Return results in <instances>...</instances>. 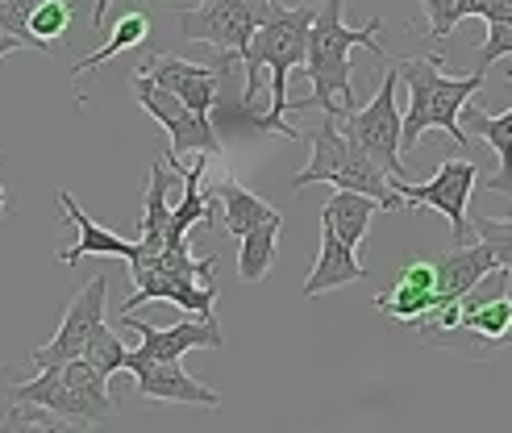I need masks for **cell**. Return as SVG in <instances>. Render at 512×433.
Instances as JSON below:
<instances>
[{
  "label": "cell",
  "mask_w": 512,
  "mask_h": 433,
  "mask_svg": "<svg viewBox=\"0 0 512 433\" xmlns=\"http://www.w3.org/2000/svg\"><path fill=\"white\" fill-rule=\"evenodd\" d=\"M433 263H438V304H450L458 296H467L492 267H500L496 254L479 238L467 242V246H454L446 254H433Z\"/></svg>",
  "instance_id": "obj_19"
},
{
  "label": "cell",
  "mask_w": 512,
  "mask_h": 433,
  "mask_svg": "<svg viewBox=\"0 0 512 433\" xmlns=\"http://www.w3.org/2000/svg\"><path fill=\"white\" fill-rule=\"evenodd\" d=\"M105 309H109V275H92V284H84L80 292H75V300L67 304L55 338L30 354L34 367L42 371V367H59V363H71V359H84L88 338L105 325Z\"/></svg>",
  "instance_id": "obj_11"
},
{
  "label": "cell",
  "mask_w": 512,
  "mask_h": 433,
  "mask_svg": "<svg viewBox=\"0 0 512 433\" xmlns=\"http://www.w3.org/2000/svg\"><path fill=\"white\" fill-rule=\"evenodd\" d=\"M425 13V30L433 42H442L458 30V21L471 17V0H417Z\"/></svg>",
  "instance_id": "obj_27"
},
{
  "label": "cell",
  "mask_w": 512,
  "mask_h": 433,
  "mask_svg": "<svg viewBox=\"0 0 512 433\" xmlns=\"http://www.w3.org/2000/svg\"><path fill=\"white\" fill-rule=\"evenodd\" d=\"M146 38H150V13H121V17L113 21V30H109L105 46L92 50V55H84V59H75L71 80H75V84H84V75H88V84H92L100 63H109V59L125 55V50H138Z\"/></svg>",
  "instance_id": "obj_23"
},
{
  "label": "cell",
  "mask_w": 512,
  "mask_h": 433,
  "mask_svg": "<svg viewBox=\"0 0 512 433\" xmlns=\"http://www.w3.org/2000/svg\"><path fill=\"white\" fill-rule=\"evenodd\" d=\"M134 375L138 400H155V404H200V409H221V392L204 388L200 379L179 367V359H163V363H134L125 367Z\"/></svg>",
  "instance_id": "obj_14"
},
{
  "label": "cell",
  "mask_w": 512,
  "mask_h": 433,
  "mask_svg": "<svg viewBox=\"0 0 512 433\" xmlns=\"http://www.w3.org/2000/svg\"><path fill=\"white\" fill-rule=\"evenodd\" d=\"M383 205L375 196L367 192H350V188H334V196L325 200V209H321V225H329L342 242L350 246H363L367 238V229H371V217L379 213Z\"/></svg>",
  "instance_id": "obj_22"
},
{
  "label": "cell",
  "mask_w": 512,
  "mask_h": 433,
  "mask_svg": "<svg viewBox=\"0 0 512 433\" xmlns=\"http://www.w3.org/2000/svg\"><path fill=\"white\" fill-rule=\"evenodd\" d=\"M400 80L408 88V109H404V150H417L429 130H442L458 146H471V134L463 130V109L479 96L483 88V71L475 67L471 75H446L442 55H413V59H396Z\"/></svg>",
  "instance_id": "obj_3"
},
{
  "label": "cell",
  "mask_w": 512,
  "mask_h": 433,
  "mask_svg": "<svg viewBox=\"0 0 512 433\" xmlns=\"http://www.w3.org/2000/svg\"><path fill=\"white\" fill-rule=\"evenodd\" d=\"M383 21L371 17L363 30H350L342 17V0H317V17L309 30V55H304V75L313 80V92L304 100H288V109H321L325 117H346L358 109L354 75H350V50L363 46L379 63H388V50L379 46Z\"/></svg>",
  "instance_id": "obj_1"
},
{
  "label": "cell",
  "mask_w": 512,
  "mask_h": 433,
  "mask_svg": "<svg viewBox=\"0 0 512 433\" xmlns=\"http://www.w3.org/2000/svg\"><path fill=\"white\" fill-rule=\"evenodd\" d=\"M125 354H130V350L121 346V338L113 334L109 325H100L96 334L88 338V346H84V359H88L100 375H105V379H109L113 371H125Z\"/></svg>",
  "instance_id": "obj_28"
},
{
  "label": "cell",
  "mask_w": 512,
  "mask_h": 433,
  "mask_svg": "<svg viewBox=\"0 0 512 433\" xmlns=\"http://www.w3.org/2000/svg\"><path fill=\"white\" fill-rule=\"evenodd\" d=\"M17 400H30L38 409H46L50 417H59L67 429H88L113 417V400H109V384L88 359H71L59 367H42L38 379L13 388Z\"/></svg>",
  "instance_id": "obj_6"
},
{
  "label": "cell",
  "mask_w": 512,
  "mask_h": 433,
  "mask_svg": "<svg viewBox=\"0 0 512 433\" xmlns=\"http://www.w3.org/2000/svg\"><path fill=\"white\" fill-rule=\"evenodd\" d=\"M109 5H113V0H96V5H92V30L100 34V30H105V17H109Z\"/></svg>",
  "instance_id": "obj_33"
},
{
  "label": "cell",
  "mask_w": 512,
  "mask_h": 433,
  "mask_svg": "<svg viewBox=\"0 0 512 433\" xmlns=\"http://www.w3.org/2000/svg\"><path fill=\"white\" fill-rule=\"evenodd\" d=\"M59 205H63V221L75 225V234H80L71 250L59 254L67 267H75L80 259H88V254H100V259H125V263H130L134 254H138V242L121 238V234H113V229H105L100 221H92L80 205H75V196H71V192H59Z\"/></svg>",
  "instance_id": "obj_17"
},
{
  "label": "cell",
  "mask_w": 512,
  "mask_h": 433,
  "mask_svg": "<svg viewBox=\"0 0 512 433\" xmlns=\"http://www.w3.org/2000/svg\"><path fill=\"white\" fill-rule=\"evenodd\" d=\"M388 71H383V80H379V92L367 100V105H358L354 113H346L338 125H342V134L350 142H358L367 150V155L392 175V180H404L408 167H404V117L396 109V84H400V67L396 59L383 63Z\"/></svg>",
  "instance_id": "obj_8"
},
{
  "label": "cell",
  "mask_w": 512,
  "mask_h": 433,
  "mask_svg": "<svg viewBox=\"0 0 512 433\" xmlns=\"http://www.w3.org/2000/svg\"><path fill=\"white\" fill-rule=\"evenodd\" d=\"M512 55V25H488V38L479 46V71H488V63L496 59H508Z\"/></svg>",
  "instance_id": "obj_31"
},
{
  "label": "cell",
  "mask_w": 512,
  "mask_h": 433,
  "mask_svg": "<svg viewBox=\"0 0 512 433\" xmlns=\"http://www.w3.org/2000/svg\"><path fill=\"white\" fill-rule=\"evenodd\" d=\"M217 205H221V229L229 238H242V234H250V229H259L267 221H284V213H279L271 200L242 188L234 175H225V180L217 184Z\"/></svg>",
  "instance_id": "obj_21"
},
{
  "label": "cell",
  "mask_w": 512,
  "mask_h": 433,
  "mask_svg": "<svg viewBox=\"0 0 512 433\" xmlns=\"http://www.w3.org/2000/svg\"><path fill=\"white\" fill-rule=\"evenodd\" d=\"M167 159H155L146 180V196H142V221H138V254L130 263H146L150 254H159L167 246V221H171V200H167Z\"/></svg>",
  "instance_id": "obj_20"
},
{
  "label": "cell",
  "mask_w": 512,
  "mask_h": 433,
  "mask_svg": "<svg viewBox=\"0 0 512 433\" xmlns=\"http://www.w3.org/2000/svg\"><path fill=\"white\" fill-rule=\"evenodd\" d=\"M479 184V167L471 159H446L438 167V175L425 184H408V180H392V188L400 192L404 209H433L450 221V234H454V246H467L475 242V229H471V217H467V205H471V192Z\"/></svg>",
  "instance_id": "obj_9"
},
{
  "label": "cell",
  "mask_w": 512,
  "mask_h": 433,
  "mask_svg": "<svg viewBox=\"0 0 512 433\" xmlns=\"http://www.w3.org/2000/svg\"><path fill=\"white\" fill-rule=\"evenodd\" d=\"M71 5L67 0H34V9H30V34L46 46V50H55L67 30H71Z\"/></svg>",
  "instance_id": "obj_26"
},
{
  "label": "cell",
  "mask_w": 512,
  "mask_h": 433,
  "mask_svg": "<svg viewBox=\"0 0 512 433\" xmlns=\"http://www.w3.org/2000/svg\"><path fill=\"white\" fill-rule=\"evenodd\" d=\"M471 229H475V238L496 254V263L504 271H512V217H475Z\"/></svg>",
  "instance_id": "obj_30"
},
{
  "label": "cell",
  "mask_w": 512,
  "mask_h": 433,
  "mask_svg": "<svg viewBox=\"0 0 512 433\" xmlns=\"http://www.w3.org/2000/svg\"><path fill=\"white\" fill-rule=\"evenodd\" d=\"M30 9H34V0H0V34L17 38L25 50H38V55H50V50L30 34Z\"/></svg>",
  "instance_id": "obj_29"
},
{
  "label": "cell",
  "mask_w": 512,
  "mask_h": 433,
  "mask_svg": "<svg viewBox=\"0 0 512 433\" xmlns=\"http://www.w3.org/2000/svg\"><path fill=\"white\" fill-rule=\"evenodd\" d=\"M363 279H367V267H363V259H358V246L342 242L334 229L321 225V254H317L309 279H304L300 296L313 300L321 292H334V288H346V284H363Z\"/></svg>",
  "instance_id": "obj_16"
},
{
  "label": "cell",
  "mask_w": 512,
  "mask_h": 433,
  "mask_svg": "<svg viewBox=\"0 0 512 433\" xmlns=\"http://www.w3.org/2000/svg\"><path fill=\"white\" fill-rule=\"evenodd\" d=\"M17 50H25L17 38H9V34H0V59H5V55H17Z\"/></svg>",
  "instance_id": "obj_34"
},
{
  "label": "cell",
  "mask_w": 512,
  "mask_h": 433,
  "mask_svg": "<svg viewBox=\"0 0 512 433\" xmlns=\"http://www.w3.org/2000/svg\"><path fill=\"white\" fill-rule=\"evenodd\" d=\"M271 9L275 0H200L196 9H175V21L184 38L217 46V63L234 71L242 67L254 30L271 17Z\"/></svg>",
  "instance_id": "obj_7"
},
{
  "label": "cell",
  "mask_w": 512,
  "mask_h": 433,
  "mask_svg": "<svg viewBox=\"0 0 512 433\" xmlns=\"http://www.w3.org/2000/svg\"><path fill=\"white\" fill-rule=\"evenodd\" d=\"M304 142H309V163L292 175L288 192H300L309 184H334V188H350V192L375 196L383 205V213L404 209L400 192L392 188V175L383 171L363 146L342 134L338 117H325L317 130H304Z\"/></svg>",
  "instance_id": "obj_4"
},
{
  "label": "cell",
  "mask_w": 512,
  "mask_h": 433,
  "mask_svg": "<svg viewBox=\"0 0 512 433\" xmlns=\"http://www.w3.org/2000/svg\"><path fill=\"white\" fill-rule=\"evenodd\" d=\"M138 329V346L125 354V367L134 363H163V359H184L188 350H221V325L217 317H188L179 325H167V329H155L146 321H130Z\"/></svg>",
  "instance_id": "obj_12"
},
{
  "label": "cell",
  "mask_w": 512,
  "mask_h": 433,
  "mask_svg": "<svg viewBox=\"0 0 512 433\" xmlns=\"http://www.w3.org/2000/svg\"><path fill=\"white\" fill-rule=\"evenodd\" d=\"M313 17H317V5H284V0H275L271 17L254 30L246 55H242V71H246L242 100L246 105L254 100V92H259V71L263 67L271 71V105L263 117H254V125L271 138H288V142L304 138V130L288 125V80L296 67H304V55H309Z\"/></svg>",
  "instance_id": "obj_2"
},
{
  "label": "cell",
  "mask_w": 512,
  "mask_h": 433,
  "mask_svg": "<svg viewBox=\"0 0 512 433\" xmlns=\"http://www.w3.org/2000/svg\"><path fill=\"white\" fill-rule=\"evenodd\" d=\"M504 75H508V84H512V67H508ZM463 130H467L471 138H479V142H488V146L496 150V159H500V171L488 175V180H483V188L500 192V196L512 200V109L496 117V113H483L479 105H467V109H463Z\"/></svg>",
  "instance_id": "obj_18"
},
{
  "label": "cell",
  "mask_w": 512,
  "mask_h": 433,
  "mask_svg": "<svg viewBox=\"0 0 512 433\" xmlns=\"http://www.w3.org/2000/svg\"><path fill=\"white\" fill-rule=\"evenodd\" d=\"M375 309L400 325H417L438 309V263L433 259H408L400 279L375 296Z\"/></svg>",
  "instance_id": "obj_15"
},
{
  "label": "cell",
  "mask_w": 512,
  "mask_h": 433,
  "mask_svg": "<svg viewBox=\"0 0 512 433\" xmlns=\"http://www.w3.org/2000/svg\"><path fill=\"white\" fill-rule=\"evenodd\" d=\"M134 96H138V105L163 125V134L171 138V150H167L171 163L196 155V150H204V155H225V146H221V138L213 130V121L204 117V113H196L188 100H179L175 92H167L163 84H155L150 75L138 71Z\"/></svg>",
  "instance_id": "obj_10"
},
{
  "label": "cell",
  "mask_w": 512,
  "mask_h": 433,
  "mask_svg": "<svg viewBox=\"0 0 512 433\" xmlns=\"http://www.w3.org/2000/svg\"><path fill=\"white\" fill-rule=\"evenodd\" d=\"M471 17H483L488 25H512V0H471Z\"/></svg>",
  "instance_id": "obj_32"
},
{
  "label": "cell",
  "mask_w": 512,
  "mask_h": 433,
  "mask_svg": "<svg viewBox=\"0 0 512 433\" xmlns=\"http://www.w3.org/2000/svg\"><path fill=\"white\" fill-rule=\"evenodd\" d=\"M454 304H458V321L421 334L425 346H442L454 354H467V359H492L496 350L512 342V271L492 267Z\"/></svg>",
  "instance_id": "obj_5"
},
{
  "label": "cell",
  "mask_w": 512,
  "mask_h": 433,
  "mask_svg": "<svg viewBox=\"0 0 512 433\" xmlns=\"http://www.w3.org/2000/svg\"><path fill=\"white\" fill-rule=\"evenodd\" d=\"M13 388H17L13 371L0 363V433H67L59 417H50L30 400H17Z\"/></svg>",
  "instance_id": "obj_24"
},
{
  "label": "cell",
  "mask_w": 512,
  "mask_h": 433,
  "mask_svg": "<svg viewBox=\"0 0 512 433\" xmlns=\"http://www.w3.org/2000/svg\"><path fill=\"white\" fill-rule=\"evenodd\" d=\"M138 71L150 75L155 84H163L167 92H175L179 100H188L204 117L217 109V84L229 75L221 63H188L179 55H146Z\"/></svg>",
  "instance_id": "obj_13"
},
{
  "label": "cell",
  "mask_w": 512,
  "mask_h": 433,
  "mask_svg": "<svg viewBox=\"0 0 512 433\" xmlns=\"http://www.w3.org/2000/svg\"><path fill=\"white\" fill-rule=\"evenodd\" d=\"M279 229L284 221H267L259 229L238 238V279L242 284H263L275 267V246H279Z\"/></svg>",
  "instance_id": "obj_25"
},
{
  "label": "cell",
  "mask_w": 512,
  "mask_h": 433,
  "mask_svg": "<svg viewBox=\"0 0 512 433\" xmlns=\"http://www.w3.org/2000/svg\"><path fill=\"white\" fill-rule=\"evenodd\" d=\"M9 209H13V205H9V192H5V184H0V221L9 217Z\"/></svg>",
  "instance_id": "obj_35"
}]
</instances>
